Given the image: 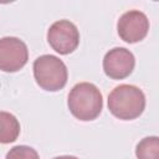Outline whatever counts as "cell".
Instances as JSON below:
<instances>
[{"label":"cell","instance_id":"5","mask_svg":"<svg viewBox=\"0 0 159 159\" xmlns=\"http://www.w3.org/2000/svg\"><path fill=\"white\" fill-rule=\"evenodd\" d=\"M29 60L26 43L17 39L6 36L0 39V70L4 72H16L21 70Z\"/></svg>","mask_w":159,"mask_h":159},{"label":"cell","instance_id":"1","mask_svg":"<svg viewBox=\"0 0 159 159\" xmlns=\"http://www.w3.org/2000/svg\"><path fill=\"white\" fill-rule=\"evenodd\" d=\"M67 104L70 112L77 119L93 120L102 112L103 97L97 86L89 82H81L70 91Z\"/></svg>","mask_w":159,"mask_h":159},{"label":"cell","instance_id":"8","mask_svg":"<svg viewBox=\"0 0 159 159\" xmlns=\"http://www.w3.org/2000/svg\"><path fill=\"white\" fill-rule=\"evenodd\" d=\"M20 134V123L17 118L9 113L0 111V143L7 144L17 139Z\"/></svg>","mask_w":159,"mask_h":159},{"label":"cell","instance_id":"7","mask_svg":"<svg viewBox=\"0 0 159 159\" xmlns=\"http://www.w3.org/2000/svg\"><path fill=\"white\" fill-rule=\"evenodd\" d=\"M135 66L134 55L124 47L109 50L103 58L104 73L112 80H123L128 77Z\"/></svg>","mask_w":159,"mask_h":159},{"label":"cell","instance_id":"6","mask_svg":"<svg viewBox=\"0 0 159 159\" xmlns=\"http://www.w3.org/2000/svg\"><path fill=\"white\" fill-rule=\"evenodd\" d=\"M117 31L123 41L128 43L139 42L148 35L149 20L144 12L139 10H129L119 17Z\"/></svg>","mask_w":159,"mask_h":159},{"label":"cell","instance_id":"11","mask_svg":"<svg viewBox=\"0 0 159 159\" xmlns=\"http://www.w3.org/2000/svg\"><path fill=\"white\" fill-rule=\"evenodd\" d=\"M53 159H78V158L73 157V155H61V157H56Z\"/></svg>","mask_w":159,"mask_h":159},{"label":"cell","instance_id":"4","mask_svg":"<svg viewBox=\"0 0 159 159\" xmlns=\"http://www.w3.org/2000/svg\"><path fill=\"white\" fill-rule=\"evenodd\" d=\"M47 41L57 53L68 55L77 48L80 43V32L73 22L68 20H58L50 26L47 31Z\"/></svg>","mask_w":159,"mask_h":159},{"label":"cell","instance_id":"3","mask_svg":"<svg viewBox=\"0 0 159 159\" xmlns=\"http://www.w3.org/2000/svg\"><path fill=\"white\" fill-rule=\"evenodd\" d=\"M34 77L45 91L56 92L67 83V67L62 60L53 55H42L34 62Z\"/></svg>","mask_w":159,"mask_h":159},{"label":"cell","instance_id":"9","mask_svg":"<svg viewBox=\"0 0 159 159\" xmlns=\"http://www.w3.org/2000/svg\"><path fill=\"white\" fill-rule=\"evenodd\" d=\"M135 155L138 159H159V138L145 137L135 148Z\"/></svg>","mask_w":159,"mask_h":159},{"label":"cell","instance_id":"2","mask_svg":"<svg viewBox=\"0 0 159 159\" xmlns=\"http://www.w3.org/2000/svg\"><path fill=\"white\" fill-rule=\"evenodd\" d=\"M145 108V96L140 88L133 84H119L108 96L109 112L122 119L138 118Z\"/></svg>","mask_w":159,"mask_h":159},{"label":"cell","instance_id":"10","mask_svg":"<svg viewBox=\"0 0 159 159\" xmlns=\"http://www.w3.org/2000/svg\"><path fill=\"white\" fill-rule=\"evenodd\" d=\"M5 159H40L37 152L29 145H16L11 148Z\"/></svg>","mask_w":159,"mask_h":159}]
</instances>
